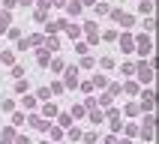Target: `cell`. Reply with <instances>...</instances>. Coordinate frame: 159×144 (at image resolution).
I'll return each mask as SVG.
<instances>
[{
	"instance_id": "obj_1",
	"label": "cell",
	"mask_w": 159,
	"mask_h": 144,
	"mask_svg": "<svg viewBox=\"0 0 159 144\" xmlns=\"http://www.w3.org/2000/svg\"><path fill=\"white\" fill-rule=\"evenodd\" d=\"M63 87H78V66H63Z\"/></svg>"
},
{
	"instance_id": "obj_2",
	"label": "cell",
	"mask_w": 159,
	"mask_h": 144,
	"mask_svg": "<svg viewBox=\"0 0 159 144\" xmlns=\"http://www.w3.org/2000/svg\"><path fill=\"white\" fill-rule=\"evenodd\" d=\"M135 48H138V54H141V57H150V54H153L150 36H138V39H135Z\"/></svg>"
},
{
	"instance_id": "obj_3",
	"label": "cell",
	"mask_w": 159,
	"mask_h": 144,
	"mask_svg": "<svg viewBox=\"0 0 159 144\" xmlns=\"http://www.w3.org/2000/svg\"><path fill=\"white\" fill-rule=\"evenodd\" d=\"M135 72H138V81H141V84H150V81H153V66H150V63H138Z\"/></svg>"
},
{
	"instance_id": "obj_4",
	"label": "cell",
	"mask_w": 159,
	"mask_h": 144,
	"mask_svg": "<svg viewBox=\"0 0 159 144\" xmlns=\"http://www.w3.org/2000/svg\"><path fill=\"white\" fill-rule=\"evenodd\" d=\"M27 123L33 126V129H39V132H48V126H51L42 114H30V120H27Z\"/></svg>"
},
{
	"instance_id": "obj_5",
	"label": "cell",
	"mask_w": 159,
	"mask_h": 144,
	"mask_svg": "<svg viewBox=\"0 0 159 144\" xmlns=\"http://www.w3.org/2000/svg\"><path fill=\"white\" fill-rule=\"evenodd\" d=\"M81 27H84V33H87V39H90V42H96V39H99L96 21H84V24H81Z\"/></svg>"
},
{
	"instance_id": "obj_6",
	"label": "cell",
	"mask_w": 159,
	"mask_h": 144,
	"mask_svg": "<svg viewBox=\"0 0 159 144\" xmlns=\"http://www.w3.org/2000/svg\"><path fill=\"white\" fill-rule=\"evenodd\" d=\"M138 108H144V111H153V90H144V93H141V102H138Z\"/></svg>"
},
{
	"instance_id": "obj_7",
	"label": "cell",
	"mask_w": 159,
	"mask_h": 144,
	"mask_svg": "<svg viewBox=\"0 0 159 144\" xmlns=\"http://www.w3.org/2000/svg\"><path fill=\"white\" fill-rule=\"evenodd\" d=\"M63 9H66V15H69V18H78V15H81V9H84V6H81L78 0H72V3H66Z\"/></svg>"
},
{
	"instance_id": "obj_8",
	"label": "cell",
	"mask_w": 159,
	"mask_h": 144,
	"mask_svg": "<svg viewBox=\"0 0 159 144\" xmlns=\"http://www.w3.org/2000/svg\"><path fill=\"white\" fill-rule=\"evenodd\" d=\"M120 48H123V54H129V51H135V39L129 33H123L120 36Z\"/></svg>"
},
{
	"instance_id": "obj_9",
	"label": "cell",
	"mask_w": 159,
	"mask_h": 144,
	"mask_svg": "<svg viewBox=\"0 0 159 144\" xmlns=\"http://www.w3.org/2000/svg\"><path fill=\"white\" fill-rule=\"evenodd\" d=\"M9 27H12V15H9L6 9H3V12H0V33H6Z\"/></svg>"
},
{
	"instance_id": "obj_10",
	"label": "cell",
	"mask_w": 159,
	"mask_h": 144,
	"mask_svg": "<svg viewBox=\"0 0 159 144\" xmlns=\"http://www.w3.org/2000/svg\"><path fill=\"white\" fill-rule=\"evenodd\" d=\"M42 117H45V120H48V117H57V105H54L51 99H48V102L42 105Z\"/></svg>"
},
{
	"instance_id": "obj_11",
	"label": "cell",
	"mask_w": 159,
	"mask_h": 144,
	"mask_svg": "<svg viewBox=\"0 0 159 144\" xmlns=\"http://www.w3.org/2000/svg\"><path fill=\"white\" fill-rule=\"evenodd\" d=\"M57 123H60V129H69V126H72V114H66V111H57Z\"/></svg>"
},
{
	"instance_id": "obj_12",
	"label": "cell",
	"mask_w": 159,
	"mask_h": 144,
	"mask_svg": "<svg viewBox=\"0 0 159 144\" xmlns=\"http://www.w3.org/2000/svg\"><path fill=\"white\" fill-rule=\"evenodd\" d=\"M87 114H90V123H102V120H105V114H102V111H99V108H87Z\"/></svg>"
},
{
	"instance_id": "obj_13",
	"label": "cell",
	"mask_w": 159,
	"mask_h": 144,
	"mask_svg": "<svg viewBox=\"0 0 159 144\" xmlns=\"http://www.w3.org/2000/svg\"><path fill=\"white\" fill-rule=\"evenodd\" d=\"M63 30H66V36H69V39H78V36H81V27H78V24H72V21L63 27Z\"/></svg>"
},
{
	"instance_id": "obj_14",
	"label": "cell",
	"mask_w": 159,
	"mask_h": 144,
	"mask_svg": "<svg viewBox=\"0 0 159 144\" xmlns=\"http://www.w3.org/2000/svg\"><path fill=\"white\" fill-rule=\"evenodd\" d=\"M15 141V129H12V126H6V129H3V138H0V144H12Z\"/></svg>"
},
{
	"instance_id": "obj_15",
	"label": "cell",
	"mask_w": 159,
	"mask_h": 144,
	"mask_svg": "<svg viewBox=\"0 0 159 144\" xmlns=\"http://www.w3.org/2000/svg\"><path fill=\"white\" fill-rule=\"evenodd\" d=\"M36 63H39V66H48V63H51V51L39 48V57H36Z\"/></svg>"
},
{
	"instance_id": "obj_16",
	"label": "cell",
	"mask_w": 159,
	"mask_h": 144,
	"mask_svg": "<svg viewBox=\"0 0 159 144\" xmlns=\"http://www.w3.org/2000/svg\"><path fill=\"white\" fill-rule=\"evenodd\" d=\"M48 135H51V141H60V138H63V129H60V126H48Z\"/></svg>"
},
{
	"instance_id": "obj_17",
	"label": "cell",
	"mask_w": 159,
	"mask_h": 144,
	"mask_svg": "<svg viewBox=\"0 0 159 144\" xmlns=\"http://www.w3.org/2000/svg\"><path fill=\"white\" fill-rule=\"evenodd\" d=\"M42 42H45V36H42V33H33L30 39H27V45H36V48H42Z\"/></svg>"
},
{
	"instance_id": "obj_18",
	"label": "cell",
	"mask_w": 159,
	"mask_h": 144,
	"mask_svg": "<svg viewBox=\"0 0 159 144\" xmlns=\"http://www.w3.org/2000/svg\"><path fill=\"white\" fill-rule=\"evenodd\" d=\"M0 63L12 66V63H15V51H3V54H0Z\"/></svg>"
},
{
	"instance_id": "obj_19",
	"label": "cell",
	"mask_w": 159,
	"mask_h": 144,
	"mask_svg": "<svg viewBox=\"0 0 159 144\" xmlns=\"http://www.w3.org/2000/svg\"><path fill=\"white\" fill-rule=\"evenodd\" d=\"M90 84H93V87H105L108 78H105V75H93V78H90Z\"/></svg>"
},
{
	"instance_id": "obj_20",
	"label": "cell",
	"mask_w": 159,
	"mask_h": 144,
	"mask_svg": "<svg viewBox=\"0 0 159 144\" xmlns=\"http://www.w3.org/2000/svg\"><path fill=\"white\" fill-rule=\"evenodd\" d=\"M36 99L48 102V99H51V90H48V87H39V90H36Z\"/></svg>"
},
{
	"instance_id": "obj_21",
	"label": "cell",
	"mask_w": 159,
	"mask_h": 144,
	"mask_svg": "<svg viewBox=\"0 0 159 144\" xmlns=\"http://www.w3.org/2000/svg\"><path fill=\"white\" fill-rule=\"evenodd\" d=\"M66 135H69V141H78V138H81V129H78V126H69Z\"/></svg>"
},
{
	"instance_id": "obj_22",
	"label": "cell",
	"mask_w": 159,
	"mask_h": 144,
	"mask_svg": "<svg viewBox=\"0 0 159 144\" xmlns=\"http://www.w3.org/2000/svg\"><path fill=\"white\" fill-rule=\"evenodd\" d=\"M15 93H27V78H15Z\"/></svg>"
},
{
	"instance_id": "obj_23",
	"label": "cell",
	"mask_w": 159,
	"mask_h": 144,
	"mask_svg": "<svg viewBox=\"0 0 159 144\" xmlns=\"http://www.w3.org/2000/svg\"><path fill=\"white\" fill-rule=\"evenodd\" d=\"M108 120H111V123H120V111H117V108H108Z\"/></svg>"
},
{
	"instance_id": "obj_24",
	"label": "cell",
	"mask_w": 159,
	"mask_h": 144,
	"mask_svg": "<svg viewBox=\"0 0 159 144\" xmlns=\"http://www.w3.org/2000/svg\"><path fill=\"white\" fill-rule=\"evenodd\" d=\"M141 138H144V141H150V138H153V126H147V123L141 126Z\"/></svg>"
},
{
	"instance_id": "obj_25",
	"label": "cell",
	"mask_w": 159,
	"mask_h": 144,
	"mask_svg": "<svg viewBox=\"0 0 159 144\" xmlns=\"http://www.w3.org/2000/svg\"><path fill=\"white\" fill-rule=\"evenodd\" d=\"M117 21H120L123 27H132V24H135V18H132V15H126V12H123L120 18H117Z\"/></svg>"
},
{
	"instance_id": "obj_26",
	"label": "cell",
	"mask_w": 159,
	"mask_h": 144,
	"mask_svg": "<svg viewBox=\"0 0 159 144\" xmlns=\"http://www.w3.org/2000/svg\"><path fill=\"white\" fill-rule=\"evenodd\" d=\"M12 78H24V66H18V63H12Z\"/></svg>"
},
{
	"instance_id": "obj_27",
	"label": "cell",
	"mask_w": 159,
	"mask_h": 144,
	"mask_svg": "<svg viewBox=\"0 0 159 144\" xmlns=\"http://www.w3.org/2000/svg\"><path fill=\"white\" fill-rule=\"evenodd\" d=\"M138 12H141V15H150V12H153V3H138Z\"/></svg>"
},
{
	"instance_id": "obj_28",
	"label": "cell",
	"mask_w": 159,
	"mask_h": 144,
	"mask_svg": "<svg viewBox=\"0 0 159 144\" xmlns=\"http://www.w3.org/2000/svg\"><path fill=\"white\" fill-rule=\"evenodd\" d=\"M33 18L39 21V24H45V21H48V15H45V9H36V12H33Z\"/></svg>"
},
{
	"instance_id": "obj_29",
	"label": "cell",
	"mask_w": 159,
	"mask_h": 144,
	"mask_svg": "<svg viewBox=\"0 0 159 144\" xmlns=\"http://www.w3.org/2000/svg\"><path fill=\"white\" fill-rule=\"evenodd\" d=\"M6 36H9V39H15V42H18V39H21V30H18V27H9V30H6Z\"/></svg>"
},
{
	"instance_id": "obj_30",
	"label": "cell",
	"mask_w": 159,
	"mask_h": 144,
	"mask_svg": "<svg viewBox=\"0 0 159 144\" xmlns=\"http://www.w3.org/2000/svg\"><path fill=\"white\" fill-rule=\"evenodd\" d=\"M12 126H24V114H21V111L12 114Z\"/></svg>"
},
{
	"instance_id": "obj_31",
	"label": "cell",
	"mask_w": 159,
	"mask_h": 144,
	"mask_svg": "<svg viewBox=\"0 0 159 144\" xmlns=\"http://www.w3.org/2000/svg\"><path fill=\"white\" fill-rule=\"evenodd\" d=\"M0 3H3V9H6V12H12V9L18 6V0H0Z\"/></svg>"
},
{
	"instance_id": "obj_32",
	"label": "cell",
	"mask_w": 159,
	"mask_h": 144,
	"mask_svg": "<svg viewBox=\"0 0 159 144\" xmlns=\"http://www.w3.org/2000/svg\"><path fill=\"white\" fill-rule=\"evenodd\" d=\"M111 99H114L111 93H102V96H99V105H105V108H108V105H111Z\"/></svg>"
},
{
	"instance_id": "obj_33",
	"label": "cell",
	"mask_w": 159,
	"mask_h": 144,
	"mask_svg": "<svg viewBox=\"0 0 159 144\" xmlns=\"http://www.w3.org/2000/svg\"><path fill=\"white\" fill-rule=\"evenodd\" d=\"M138 111H141V108H138V102H132V105H126V114H129V117H135Z\"/></svg>"
},
{
	"instance_id": "obj_34",
	"label": "cell",
	"mask_w": 159,
	"mask_h": 144,
	"mask_svg": "<svg viewBox=\"0 0 159 144\" xmlns=\"http://www.w3.org/2000/svg\"><path fill=\"white\" fill-rule=\"evenodd\" d=\"M96 6V15H108V3H93Z\"/></svg>"
},
{
	"instance_id": "obj_35",
	"label": "cell",
	"mask_w": 159,
	"mask_h": 144,
	"mask_svg": "<svg viewBox=\"0 0 159 144\" xmlns=\"http://www.w3.org/2000/svg\"><path fill=\"white\" fill-rule=\"evenodd\" d=\"M84 111H87L84 105H72V117H84Z\"/></svg>"
},
{
	"instance_id": "obj_36",
	"label": "cell",
	"mask_w": 159,
	"mask_h": 144,
	"mask_svg": "<svg viewBox=\"0 0 159 144\" xmlns=\"http://www.w3.org/2000/svg\"><path fill=\"white\" fill-rule=\"evenodd\" d=\"M24 108H36V96H27L24 93Z\"/></svg>"
},
{
	"instance_id": "obj_37",
	"label": "cell",
	"mask_w": 159,
	"mask_h": 144,
	"mask_svg": "<svg viewBox=\"0 0 159 144\" xmlns=\"http://www.w3.org/2000/svg\"><path fill=\"white\" fill-rule=\"evenodd\" d=\"M93 63H96V60H93V57H87V54H84V60H81V66H84V69H93Z\"/></svg>"
},
{
	"instance_id": "obj_38",
	"label": "cell",
	"mask_w": 159,
	"mask_h": 144,
	"mask_svg": "<svg viewBox=\"0 0 159 144\" xmlns=\"http://www.w3.org/2000/svg\"><path fill=\"white\" fill-rule=\"evenodd\" d=\"M0 108H3V111H12V108H15V102H12V99H3V102H0Z\"/></svg>"
},
{
	"instance_id": "obj_39",
	"label": "cell",
	"mask_w": 159,
	"mask_h": 144,
	"mask_svg": "<svg viewBox=\"0 0 159 144\" xmlns=\"http://www.w3.org/2000/svg\"><path fill=\"white\" fill-rule=\"evenodd\" d=\"M120 90H126V93H132V96H135V93H138V84H132V81H129V84H126V87H120Z\"/></svg>"
},
{
	"instance_id": "obj_40",
	"label": "cell",
	"mask_w": 159,
	"mask_h": 144,
	"mask_svg": "<svg viewBox=\"0 0 159 144\" xmlns=\"http://www.w3.org/2000/svg\"><path fill=\"white\" fill-rule=\"evenodd\" d=\"M75 51H78V54H87L90 45H87V42H78V45H75Z\"/></svg>"
},
{
	"instance_id": "obj_41",
	"label": "cell",
	"mask_w": 159,
	"mask_h": 144,
	"mask_svg": "<svg viewBox=\"0 0 159 144\" xmlns=\"http://www.w3.org/2000/svg\"><path fill=\"white\" fill-rule=\"evenodd\" d=\"M48 6H54V9H63V6H66V0H48Z\"/></svg>"
},
{
	"instance_id": "obj_42",
	"label": "cell",
	"mask_w": 159,
	"mask_h": 144,
	"mask_svg": "<svg viewBox=\"0 0 159 144\" xmlns=\"http://www.w3.org/2000/svg\"><path fill=\"white\" fill-rule=\"evenodd\" d=\"M102 39H108V42H111V39H117V30H105V33H102Z\"/></svg>"
},
{
	"instance_id": "obj_43",
	"label": "cell",
	"mask_w": 159,
	"mask_h": 144,
	"mask_svg": "<svg viewBox=\"0 0 159 144\" xmlns=\"http://www.w3.org/2000/svg\"><path fill=\"white\" fill-rule=\"evenodd\" d=\"M12 144H30V138H27V135H15V141Z\"/></svg>"
},
{
	"instance_id": "obj_44",
	"label": "cell",
	"mask_w": 159,
	"mask_h": 144,
	"mask_svg": "<svg viewBox=\"0 0 159 144\" xmlns=\"http://www.w3.org/2000/svg\"><path fill=\"white\" fill-rule=\"evenodd\" d=\"M51 69L54 72H63V60H51Z\"/></svg>"
},
{
	"instance_id": "obj_45",
	"label": "cell",
	"mask_w": 159,
	"mask_h": 144,
	"mask_svg": "<svg viewBox=\"0 0 159 144\" xmlns=\"http://www.w3.org/2000/svg\"><path fill=\"white\" fill-rule=\"evenodd\" d=\"M105 144H117V135H108V138H105Z\"/></svg>"
},
{
	"instance_id": "obj_46",
	"label": "cell",
	"mask_w": 159,
	"mask_h": 144,
	"mask_svg": "<svg viewBox=\"0 0 159 144\" xmlns=\"http://www.w3.org/2000/svg\"><path fill=\"white\" fill-rule=\"evenodd\" d=\"M39 3V9H48V0H36Z\"/></svg>"
},
{
	"instance_id": "obj_47",
	"label": "cell",
	"mask_w": 159,
	"mask_h": 144,
	"mask_svg": "<svg viewBox=\"0 0 159 144\" xmlns=\"http://www.w3.org/2000/svg\"><path fill=\"white\" fill-rule=\"evenodd\" d=\"M93 3H96V0H81V6H93Z\"/></svg>"
},
{
	"instance_id": "obj_48",
	"label": "cell",
	"mask_w": 159,
	"mask_h": 144,
	"mask_svg": "<svg viewBox=\"0 0 159 144\" xmlns=\"http://www.w3.org/2000/svg\"><path fill=\"white\" fill-rule=\"evenodd\" d=\"M18 3H21V6H30V3H33V0H18Z\"/></svg>"
},
{
	"instance_id": "obj_49",
	"label": "cell",
	"mask_w": 159,
	"mask_h": 144,
	"mask_svg": "<svg viewBox=\"0 0 159 144\" xmlns=\"http://www.w3.org/2000/svg\"><path fill=\"white\" fill-rule=\"evenodd\" d=\"M54 144H66V141H54Z\"/></svg>"
},
{
	"instance_id": "obj_50",
	"label": "cell",
	"mask_w": 159,
	"mask_h": 144,
	"mask_svg": "<svg viewBox=\"0 0 159 144\" xmlns=\"http://www.w3.org/2000/svg\"><path fill=\"white\" fill-rule=\"evenodd\" d=\"M42 144H48V138H45V141H42Z\"/></svg>"
},
{
	"instance_id": "obj_51",
	"label": "cell",
	"mask_w": 159,
	"mask_h": 144,
	"mask_svg": "<svg viewBox=\"0 0 159 144\" xmlns=\"http://www.w3.org/2000/svg\"><path fill=\"white\" fill-rule=\"evenodd\" d=\"M93 144H96V141H93Z\"/></svg>"
}]
</instances>
